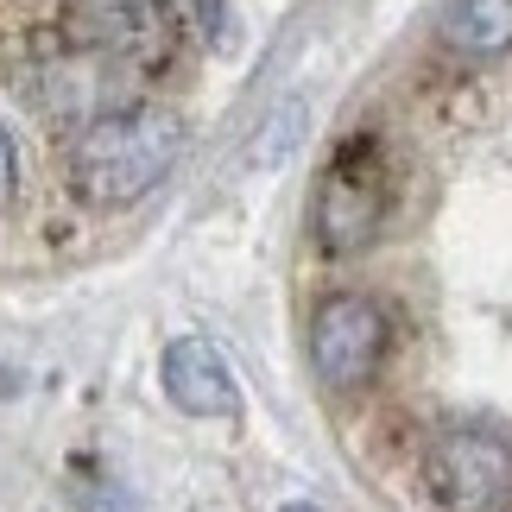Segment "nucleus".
<instances>
[{
  "label": "nucleus",
  "instance_id": "2",
  "mask_svg": "<svg viewBox=\"0 0 512 512\" xmlns=\"http://www.w3.org/2000/svg\"><path fill=\"white\" fill-rule=\"evenodd\" d=\"M386 203H392V184H386V165L373 152V140L342 146L336 165L317 184V241L329 253H361L380 234Z\"/></svg>",
  "mask_w": 512,
  "mask_h": 512
},
{
  "label": "nucleus",
  "instance_id": "1",
  "mask_svg": "<svg viewBox=\"0 0 512 512\" xmlns=\"http://www.w3.org/2000/svg\"><path fill=\"white\" fill-rule=\"evenodd\" d=\"M184 159V121L165 108H121L102 114L76 133L70 146V184L102 209L140 203L146 190H159L171 165Z\"/></svg>",
  "mask_w": 512,
  "mask_h": 512
},
{
  "label": "nucleus",
  "instance_id": "6",
  "mask_svg": "<svg viewBox=\"0 0 512 512\" xmlns=\"http://www.w3.org/2000/svg\"><path fill=\"white\" fill-rule=\"evenodd\" d=\"M159 373H165V399L177 411H190V418H234V405H241V386H234L228 354L209 336H177L165 348Z\"/></svg>",
  "mask_w": 512,
  "mask_h": 512
},
{
  "label": "nucleus",
  "instance_id": "5",
  "mask_svg": "<svg viewBox=\"0 0 512 512\" xmlns=\"http://www.w3.org/2000/svg\"><path fill=\"white\" fill-rule=\"evenodd\" d=\"M70 26L83 45L108 57H140V64H159L171 45L165 0H70Z\"/></svg>",
  "mask_w": 512,
  "mask_h": 512
},
{
  "label": "nucleus",
  "instance_id": "8",
  "mask_svg": "<svg viewBox=\"0 0 512 512\" xmlns=\"http://www.w3.org/2000/svg\"><path fill=\"white\" fill-rule=\"evenodd\" d=\"M13 184H19V152L7 140V127H0V209L13 203Z\"/></svg>",
  "mask_w": 512,
  "mask_h": 512
},
{
  "label": "nucleus",
  "instance_id": "7",
  "mask_svg": "<svg viewBox=\"0 0 512 512\" xmlns=\"http://www.w3.org/2000/svg\"><path fill=\"white\" fill-rule=\"evenodd\" d=\"M443 45L462 57H494L512 45V0H449Z\"/></svg>",
  "mask_w": 512,
  "mask_h": 512
},
{
  "label": "nucleus",
  "instance_id": "9",
  "mask_svg": "<svg viewBox=\"0 0 512 512\" xmlns=\"http://www.w3.org/2000/svg\"><path fill=\"white\" fill-rule=\"evenodd\" d=\"M285 512H317V506H304V500H298V506H285Z\"/></svg>",
  "mask_w": 512,
  "mask_h": 512
},
{
  "label": "nucleus",
  "instance_id": "3",
  "mask_svg": "<svg viewBox=\"0 0 512 512\" xmlns=\"http://www.w3.org/2000/svg\"><path fill=\"white\" fill-rule=\"evenodd\" d=\"M424 481L449 512H506L512 500V443L494 430H443L424 449Z\"/></svg>",
  "mask_w": 512,
  "mask_h": 512
},
{
  "label": "nucleus",
  "instance_id": "4",
  "mask_svg": "<svg viewBox=\"0 0 512 512\" xmlns=\"http://www.w3.org/2000/svg\"><path fill=\"white\" fill-rule=\"evenodd\" d=\"M386 354V310L361 298V291H336V298L317 304V317H310V367H317L323 386H361L373 380V367H380Z\"/></svg>",
  "mask_w": 512,
  "mask_h": 512
}]
</instances>
